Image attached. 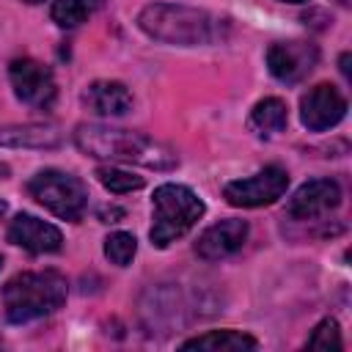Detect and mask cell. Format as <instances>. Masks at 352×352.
<instances>
[{
  "instance_id": "cell-1",
  "label": "cell",
  "mask_w": 352,
  "mask_h": 352,
  "mask_svg": "<svg viewBox=\"0 0 352 352\" xmlns=\"http://www.w3.org/2000/svg\"><path fill=\"white\" fill-rule=\"evenodd\" d=\"M74 143L80 146V151H85L91 157L116 160V162H135V165L154 168V170H170L179 162L176 151L168 143L154 140L143 132H132V129L80 124L74 132Z\"/></svg>"
},
{
  "instance_id": "cell-2",
  "label": "cell",
  "mask_w": 352,
  "mask_h": 352,
  "mask_svg": "<svg viewBox=\"0 0 352 352\" xmlns=\"http://www.w3.org/2000/svg\"><path fill=\"white\" fill-rule=\"evenodd\" d=\"M138 25L146 36L165 41V44H182V47H195V44H214L223 41L228 33V22L204 11V8H190L179 3H151L140 11Z\"/></svg>"
},
{
  "instance_id": "cell-3",
  "label": "cell",
  "mask_w": 352,
  "mask_h": 352,
  "mask_svg": "<svg viewBox=\"0 0 352 352\" xmlns=\"http://www.w3.org/2000/svg\"><path fill=\"white\" fill-rule=\"evenodd\" d=\"M66 300V278L44 270V272H22L14 275L3 289V311L14 324L36 322L58 311Z\"/></svg>"
},
{
  "instance_id": "cell-4",
  "label": "cell",
  "mask_w": 352,
  "mask_h": 352,
  "mask_svg": "<svg viewBox=\"0 0 352 352\" xmlns=\"http://www.w3.org/2000/svg\"><path fill=\"white\" fill-rule=\"evenodd\" d=\"M204 214V201L184 184H162L154 190V223H151V245L168 248L179 236H184Z\"/></svg>"
},
{
  "instance_id": "cell-5",
  "label": "cell",
  "mask_w": 352,
  "mask_h": 352,
  "mask_svg": "<svg viewBox=\"0 0 352 352\" xmlns=\"http://www.w3.org/2000/svg\"><path fill=\"white\" fill-rule=\"evenodd\" d=\"M28 192L60 220H80L88 204L85 184L63 170H41L28 182Z\"/></svg>"
},
{
  "instance_id": "cell-6",
  "label": "cell",
  "mask_w": 352,
  "mask_h": 352,
  "mask_svg": "<svg viewBox=\"0 0 352 352\" xmlns=\"http://www.w3.org/2000/svg\"><path fill=\"white\" fill-rule=\"evenodd\" d=\"M289 187V173L278 165H267L264 170L248 176V179H236L231 184H226L223 195L231 206H267L272 201H278Z\"/></svg>"
},
{
  "instance_id": "cell-7",
  "label": "cell",
  "mask_w": 352,
  "mask_h": 352,
  "mask_svg": "<svg viewBox=\"0 0 352 352\" xmlns=\"http://www.w3.org/2000/svg\"><path fill=\"white\" fill-rule=\"evenodd\" d=\"M8 77H11L16 99H22L25 104L38 107V110L52 107L58 91H55L52 72L44 63H38L33 58H16L8 66Z\"/></svg>"
},
{
  "instance_id": "cell-8",
  "label": "cell",
  "mask_w": 352,
  "mask_h": 352,
  "mask_svg": "<svg viewBox=\"0 0 352 352\" xmlns=\"http://www.w3.org/2000/svg\"><path fill=\"white\" fill-rule=\"evenodd\" d=\"M319 63V50L311 41H278L267 50V66L280 82H300Z\"/></svg>"
},
{
  "instance_id": "cell-9",
  "label": "cell",
  "mask_w": 352,
  "mask_h": 352,
  "mask_svg": "<svg viewBox=\"0 0 352 352\" xmlns=\"http://www.w3.org/2000/svg\"><path fill=\"white\" fill-rule=\"evenodd\" d=\"M344 116H346V99L338 94V88H333L327 82L311 88L300 102V118L314 132L336 126Z\"/></svg>"
},
{
  "instance_id": "cell-10",
  "label": "cell",
  "mask_w": 352,
  "mask_h": 352,
  "mask_svg": "<svg viewBox=\"0 0 352 352\" xmlns=\"http://www.w3.org/2000/svg\"><path fill=\"white\" fill-rule=\"evenodd\" d=\"M341 204V187L333 179H314L305 182L286 204V214L294 220H314L319 214H327Z\"/></svg>"
},
{
  "instance_id": "cell-11",
  "label": "cell",
  "mask_w": 352,
  "mask_h": 352,
  "mask_svg": "<svg viewBox=\"0 0 352 352\" xmlns=\"http://www.w3.org/2000/svg\"><path fill=\"white\" fill-rule=\"evenodd\" d=\"M8 242H14L30 253H55V250H60L63 236L52 223H44L33 214H16L8 226Z\"/></svg>"
},
{
  "instance_id": "cell-12",
  "label": "cell",
  "mask_w": 352,
  "mask_h": 352,
  "mask_svg": "<svg viewBox=\"0 0 352 352\" xmlns=\"http://www.w3.org/2000/svg\"><path fill=\"white\" fill-rule=\"evenodd\" d=\"M245 239H248V223L245 220H220L198 236L195 253L206 261H220V258L236 253L245 245Z\"/></svg>"
},
{
  "instance_id": "cell-13",
  "label": "cell",
  "mask_w": 352,
  "mask_h": 352,
  "mask_svg": "<svg viewBox=\"0 0 352 352\" xmlns=\"http://www.w3.org/2000/svg\"><path fill=\"white\" fill-rule=\"evenodd\" d=\"M82 102L91 113H96L102 118H118V116L129 113L132 94L126 91V85H121L116 80H96L82 91Z\"/></svg>"
},
{
  "instance_id": "cell-14",
  "label": "cell",
  "mask_w": 352,
  "mask_h": 352,
  "mask_svg": "<svg viewBox=\"0 0 352 352\" xmlns=\"http://www.w3.org/2000/svg\"><path fill=\"white\" fill-rule=\"evenodd\" d=\"M0 146H6V148H55V146H60V132L50 124L0 126Z\"/></svg>"
},
{
  "instance_id": "cell-15",
  "label": "cell",
  "mask_w": 352,
  "mask_h": 352,
  "mask_svg": "<svg viewBox=\"0 0 352 352\" xmlns=\"http://www.w3.org/2000/svg\"><path fill=\"white\" fill-rule=\"evenodd\" d=\"M182 346L184 349H209V352H250L258 346V341L239 330H212V333L184 341Z\"/></svg>"
},
{
  "instance_id": "cell-16",
  "label": "cell",
  "mask_w": 352,
  "mask_h": 352,
  "mask_svg": "<svg viewBox=\"0 0 352 352\" xmlns=\"http://www.w3.org/2000/svg\"><path fill=\"white\" fill-rule=\"evenodd\" d=\"M286 121H289L286 104L280 99H275V96L261 99L250 113V129L256 135H275V132H280L286 126Z\"/></svg>"
},
{
  "instance_id": "cell-17",
  "label": "cell",
  "mask_w": 352,
  "mask_h": 352,
  "mask_svg": "<svg viewBox=\"0 0 352 352\" xmlns=\"http://www.w3.org/2000/svg\"><path fill=\"white\" fill-rule=\"evenodd\" d=\"M104 0H55L52 6V19L60 28H77L80 22H85Z\"/></svg>"
},
{
  "instance_id": "cell-18",
  "label": "cell",
  "mask_w": 352,
  "mask_h": 352,
  "mask_svg": "<svg viewBox=\"0 0 352 352\" xmlns=\"http://www.w3.org/2000/svg\"><path fill=\"white\" fill-rule=\"evenodd\" d=\"M135 250H138V239L126 231H116L104 239V256L118 267H126L135 258Z\"/></svg>"
},
{
  "instance_id": "cell-19",
  "label": "cell",
  "mask_w": 352,
  "mask_h": 352,
  "mask_svg": "<svg viewBox=\"0 0 352 352\" xmlns=\"http://www.w3.org/2000/svg\"><path fill=\"white\" fill-rule=\"evenodd\" d=\"M305 346H308V349H322V352L341 349L344 341H341V330H338L336 319H322V322L314 327V333L308 336Z\"/></svg>"
},
{
  "instance_id": "cell-20",
  "label": "cell",
  "mask_w": 352,
  "mask_h": 352,
  "mask_svg": "<svg viewBox=\"0 0 352 352\" xmlns=\"http://www.w3.org/2000/svg\"><path fill=\"white\" fill-rule=\"evenodd\" d=\"M96 176L110 192H132V190L143 187V176H135V173L121 170V168H99Z\"/></svg>"
},
{
  "instance_id": "cell-21",
  "label": "cell",
  "mask_w": 352,
  "mask_h": 352,
  "mask_svg": "<svg viewBox=\"0 0 352 352\" xmlns=\"http://www.w3.org/2000/svg\"><path fill=\"white\" fill-rule=\"evenodd\" d=\"M341 72H344V77H349V55L341 58Z\"/></svg>"
},
{
  "instance_id": "cell-22",
  "label": "cell",
  "mask_w": 352,
  "mask_h": 352,
  "mask_svg": "<svg viewBox=\"0 0 352 352\" xmlns=\"http://www.w3.org/2000/svg\"><path fill=\"white\" fill-rule=\"evenodd\" d=\"M283 3H305V0H283Z\"/></svg>"
},
{
  "instance_id": "cell-23",
  "label": "cell",
  "mask_w": 352,
  "mask_h": 352,
  "mask_svg": "<svg viewBox=\"0 0 352 352\" xmlns=\"http://www.w3.org/2000/svg\"><path fill=\"white\" fill-rule=\"evenodd\" d=\"M25 3H41V0H25Z\"/></svg>"
},
{
  "instance_id": "cell-24",
  "label": "cell",
  "mask_w": 352,
  "mask_h": 352,
  "mask_svg": "<svg viewBox=\"0 0 352 352\" xmlns=\"http://www.w3.org/2000/svg\"><path fill=\"white\" fill-rule=\"evenodd\" d=\"M0 267H3V256H0Z\"/></svg>"
}]
</instances>
